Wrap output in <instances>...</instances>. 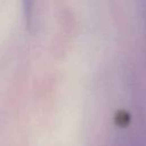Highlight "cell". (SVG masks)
Listing matches in <instances>:
<instances>
[{"mask_svg":"<svg viewBox=\"0 0 146 146\" xmlns=\"http://www.w3.org/2000/svg\"><path fill=\"white\" fill-rule=\"evenodd\" d=\"M35 3H36V0H23L24 11H25L26 21L29 22V24H32V22H33L34 11H35Z\"/></svg>","mask_w":146,"mask_h":146,"instance_id":"1","label":"cell"}]
</instances>
